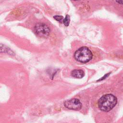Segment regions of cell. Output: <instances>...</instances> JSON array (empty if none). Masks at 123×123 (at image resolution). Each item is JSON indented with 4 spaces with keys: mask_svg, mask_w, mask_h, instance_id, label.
<instances>
[{
    "mask_svg": "<svg viewBox=\"0 0 123 123\" xmlns=\"http://www.w3.org/2000/svg\"><path fill=\"white\" fill-rule=\"evenodd\" d=\"M70 21V17L68 14H67L65 17L64 18V19H63V23L65 26H68L69 25Z\"/></svg>",
    "mask_w": 123,
    "mask_h": 123,
    "instance_id": "cell-6",
    "label": "cell"
},
{
    "mask_svg": "<svg viewBox=\"0 0 123 123\" xmlns=\"http://www.w3.org/2000/svg\"><path fill=\"white\" fill-rule=\"evenodd\" d=\"M71 75L74 78H81L85 75V73L82 70H74L71 72Z\"/></svg>",
    "mask_w": 123,
    "mask_h": 123,
    "instance_id": "cell-5",
    "label": "cell"
},
{
    "mask_svg": "<svg viewBox=\"0 0 123 123\" xmlns=\"http://www.w3.org/2000/svg\"><path fill=\"white\" fill-rule=\"evenodd\" d=\"M53 18L59 22H61L62 21H63V17L61 15H55L53 16Z\"/></svg>",
    "mask_w": 123,
    "mask_h": 123,
    "instance_id": "cell-7",
    "label": "cell"
},
{
    "mask_svg": "<svg viewBox=\"0 0 123 123\" xmlns=\"http://www.w3.org/2000/svg\"><path fill=\"white\" fill-rule=\"evenodd\" d=\"M74 57L78 62L86 63L89 62L93 57L91 50L86 47H82L78 49L74 53Z\"/></svg>",
    "mask_w": 123,
    "mask_h": 123,
    "instance_id": "cell-2",
    "label": "cell"
},
{
    "mask_svg": "<svg viewBox=\"0 0 123 123\" xmlns=\"http://www.w3.org/2000/svg\"><path fill=\"white\" fill-rule=\"evenodd\" d=\"M35 33L40 37H46L49 36L50 29L45 24L38 23L36 24L34 28Z\"/></svg>",
    "mask_w": 123,
    "mask_h": 123,
    "instance_id": "cell-3",
    "label": "cell"
},
{
    "mask_svg": "<svg viewBox=\"0 0 123 123\" xmlns=\"http://www.w3.org/2000/svg\"></svg>",
    "mask_w": 123,
    "mask_h": 123,
    "instance_id": "cell-10",
    "label": "cell"
},
{
    "mask_svg": "<svg viewBox=\"0 0 123 123\" xmlns=\"http://www.w3.org/2000/svg\"><path fill=\"white\" fill-rule=\"evenodd\" d=\"M117 99L112 94H106L102 96L98 100V106L101 111H109L116 105Z\"/></svg>",
    "mask_w": 123,
    "mask_h": 123,
    "instance_id": "cell-1",
    "label": "cell"
},
{
    "mask_svg": "<svg viewBox=\"0 0 123 123\" xmlns=\"http://www.w3.org/2000/svg\"><path fill=\"white\" fill-rule=\"evenodd\" d=\"M116 2L119 4H123V0H116Z\"/></svg>",
    "mask_w": 123,
    "mask_h": 123,
    "instance_id": "cell-8",
    "label": "cell"
},
{
    "mask_svg": "<svg viewBox=\"0 0 123 123\" xmlns=\"http://www.w3.org/2000/svg\"><path fill=\"white\" fill-rule=\"evenodd\" d=\"M64 106L68 109L78 111L82 106V104L79 99L77 98H72L67 100L64 102Z\"/></svg>",
    "mask_w": 123,
    "mask_h": 123,
    "instance_id": "cell-4",
    "label": "cell"
},
{
    "mask_svg": "<svg viewBox=\"0 0 123 123\" xmlns=\"http://www.w3.org/2000/svg\"><path fill=\"white\" fill-rule=\"evenodd\" d=\"M110 74V73H109V74H106L105 76H103V77H102L101 79H100V80H103V79H105V78H106V77H107V76H108Z\"/></svg>",
    "mask_w": 123,
    "mask_h": 123,
    "instance_id": "cell-9",
    "label": "cell"
}]
</instances>
